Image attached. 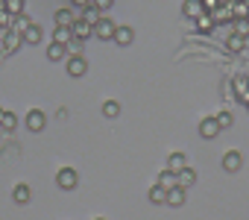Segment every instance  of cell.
I'll return each instance as SVG.
<instances>
[{"label":"cell","mask_w":249,"mask_h":220,"mask_svg":"<svg viewBox=\"0 0 249 220\" xmlns=\"http://www.w3.org/2000/svg\"><path fill=\"white\" fill-rule=\"evenodd\" d=\"M85 73H88V59H85L82 53H71V56H68V76L79 79V76H85Z\"/></svg>","instance_id":"1"},{"label":"cell","mask_w":249,"mask_h":220,"mask_svg":"<svg viewBox=\"0 0 249 220\" xmlns=\"http://www.w3.org/2000/svg\"><path fill=\"white\" fill-rule=\"evenodd\" d=\"M24 124H27V129H30V132H41V129L47 127V115L41 112V109H30L27 118H24Z\"/></svg>","instance_id":"2"},{"label":"cell","mask_w":249,"mask_h":220,"mask_svg":"<svg viewBox=\"0 0 249 220\" xmlns=\"http://www.w3.org/2000/svg\"><path fill=\"white\" fill-rule=\"evenodd\" d=\"M76 182H79V176H76V170H73V167H62V170L56 173V185H59L62 191H73V188H76Z\"/></svg>","instance_id":"3"},{"label":"cell","mask_w":249,"mask_h":220,"mask_svg":"<svg viewBox=\"0 0 249 220\" xmlns=\"http://www.w3.org/2000/svg\"><path fill=\"white\" fill-rule=\"evenodd\" d=\"M114 30H117V24H114L111 18H103V21L94 27V36H97L100 41H111V38H114Z\"/></svg>","instance_id":"4"},{"label":"cell","mask_w":249,"mask_h":220,"mask_svg":"<svg viewBox=\"0 0 249 220\" xmlns=\"http://www.w3.org/2000/svg\"><path fill=\"white\" fill-rule=\"evenodd\" d=\"M182 15H185V18H191V21L202 18V15H205L202 0H185V3H182Z\"/></svg>","instance_id":"5"},{"label":"cell","mask_w":249,"mask_h":220,"mask_svg":"<svg viewBox=\"0 0 249 220\" xmlns=\"http://www.w3.org/2000/svg\"><path fill=\"white\" fill-rule=\"evenodd\" d=\"M79 21H85L88 27H97L100 21H103V12L91 3V6H85V9H79Z\"/></svg>","instance_id":"6"},{"label":"cell","mask_w":249,"mask_h":220,"mask_svg":"<svg viewBox=\"0 0 249 220\" xmlns=\"http://www.w3.org/2000/svg\"><path fill=\"white\" fill-rule=\"evenodd\" d=\"M21 44H24V36H21V33H15V30H6V33H3V50H6V53H15Z\"/></svg>","instance_id":"7"},{"label":"cell","mask_w":249,"mask_h":220,"mask_svg":"<svg viewBox=\"0 0 249 220\" xmlns=\"http://www.w3.org/2000/svg\"><path fill=\"white\" fill-rule=\"evenodd\" d=\"M199 135L202 138H217L220 135V124H217V118H205V121H199Z\"/></svg>","instance_id":"8"},{"label":"cell","mask_w":249,"mask_h":220,"mask_svg":"<svg viewBox=\"0 0 249 220\" xmlns=\"http://www.w3.org/2000/svg\"><path fill=\"white\" fill-rule=\"evenodd\" d=\"M240 165H243V156H240L237 150H229V153L223 156V170L234 173V170H240Z\"/></svg>","instance_id":"9"},{"label":"cell","mask_w":249,"mask_h":220,"mask_svg":"<svg viewBox=\"0 0 249 220\" xmlns=\"http://www.w3.org/2000/svg\"><path fill=\"white\" fill-rule=\"evenodd\" d=\"M30 197H33V191H30V185H27V182H18V185L12 188V200H15L18 205H27V202H30Z\"/></svg>","instance_id":"10"},{"label":"cell","mask_w":249,"mask_h":220,"mask_svg":"<svg viewBox=\"0 0 249 220\" xmlns=\"http://www.w3.org/2000/svg\"><path fill=\"white\" fill-rule=\"evenodd\" d=\"M53 18H56V27H68V30H71V27H73V24L79 21V18L73 15V9H59V12H56Z\"/></svg>","instance_id":"11"},{"label":"cell","mask_w":249,"mask_h":220,"mask_svg":"<svg viewBox=\"0 0 249 220\" xmlns=\"http://www.w3.org/2000/svg\"><path fill=\"white\" fill-rule=\"evenodd\" d=\"M185 167H188L185 153H170V159H167V170H170V173H182Z\"/></svg>","instance_id":"12"},{"label":"cell","mask_w":249,"mask_h":220,"mask_svg":"<svg viewBox=\"0 0 249 220\" xmlns=\"http://www.w3.org/2000/svg\"><path fill=\"white\" fill-rule=\"evenodd\" d=\"M185 200H188V194H185V188H179V185H173V188L167 191V205H173V208H179V205H185Z\"/></svg>","instance_id":"13"},{"label":"cell","mask_w":249,"mask_h":220,"mask_svg":"<svg viewBox=\"0 0 249 220\" xmlns=\"http://www.w3.org/2000/svg\"><path fill=\"white\" fill-rule=\"evenodd\" d=\"M132 38H135V30H132V27H117V30H114V41H117L120 47L132 44Z\"/></svg>","instance_id":"14"},{"label":"cell","mask_w":249,"mask_h":220,"mask_svg":"<svg viewBox=\"0 0 249 220\" xmlns=\"http://www.w3.org/2000/svg\"><path fill=\"white\" fill-rule=\"evenodd\" d=\"M211 18H214V24H231V3H220L214 12H211Z\"/></svg>","instance_id":"15"},{"label":"cell","mask_w":249,"mask_h":220,"mask_svg":"<svg viewBox=\"0 0 249 220\" xmlns=\"http://www.w3.org/2000/svg\"><path fill=\"white\" fill-rule=\"evenodd\" d=\"M71 33H73V38H76V41H85V38H91V36H94V27H88L85 21H76V24L71 27Z\"/></svg>","instance_id":"16"},{"label":"cell","mask_w":249,"mask_h":220,"mask_svg":"<svg viewBox=\"0 0 249 220\" xmlns=\"http://www.w3.org/2000/svg\"><path fill=\"white\" fill-rule=\"evenodd\" d=\"M194 182H196V170H194V167H185L182 173H176V185H179V188H185V191H188Z\"/></svg>","instance_id":"17"},{"label":"cell","mask_w":249,"mask_h":220,"mask_svg":"<svg viewBox=\"0 0 249 220\" xmlns=\"http://www.w3.org/2000/svg\"><path fill=\"white\" fill-rule=\"evenodd\" d=\"M68 56V47L65 44H56V41H50V47H47V59L50 62H62Z\"/></svg>","instance_id":"18"},{"label":"cell","mask_w":249,"mask_h":220,"mask_svg":"<svg viewBox=\"0 0 249 220\" xmlns=\"http://www.w3.org/2000/svg\"><path fill=\"white\" fill-rule=\"evenodd\" d=\"M71 38H73V33H71L68 27H56V30H53V41H56V44H65V47H68Z\"/></svg>","instance_id":"19"},{"label":"cell","mask_w":249,"mask_h":220,"mask_svg":"<svg viewBox=\"0 0 249 220\" xmlns=\"http://www.w3.org/2000/svg\"><path fill=\"white\" fill-rule=\"evenodd\" d=\"M150 202H156V205H161V202H167V188H161L159 182L150 188Z\"/></svg>","instance_id":"20"},{"label":"cell","mask_w":249,"mask_h":220,"mask_svg":"<svg viewBox=\"0 0 249 220\" xmlns=\"http://www.w3.org/2000/svg\"><path fill=\"white\" fill-rule=\"evenodd\" d=\"M194 24H196V30H199V33H211V30L217 27V24H214V18H211V12H205V15H202V18H196Z\"/></svg>","instance_id":"21"},{"label":"cell","mask_w":249,"mask_h":220,"mask_svg":"<svg viewBox=\"0 0 249 220\" xmlns=\"http://www.w3.org/2000/svg\"><path fill=\"white\" fill-rule=\"evenodd\" d=\"M231 91L240 97L243 91H249V73H240V76H234V82H231Z\"/></svg>","instance_id":"22"},{"label":"cell","mask_w":249,"mask_h":220,"mask_svg":"<svg viewBox=\"0 0 249 220\" xmlns=\"http://www.w3.org/2000/svg\"><path fill=\"white\" fill-rule=\"evenodd\" d=\"M30 27H33V21H30L27 15H18V18L12 21V27H9V30H15V33H21V36H24V33L30 30Z\"/></svg>","instance_id":"23"},{"label":"cell","mask_w":249,"mask_h":220,"mask_svg":"<svg viewBox=\"0 0 249 220\" xmlns=\"http://www.w3.org/2000/svg\"><path fill=\"white\" fill-rule=\"evenodd\" d=\"M103 115H106V118H117V115H120V103H117V100H106V103H103Z\"/></svg>","instance_id":"24"},{"label":"cell","mask_w":249,"mask_h":220,"mask_svg":"<svg viewBox=\"0 0 249 220\" xmlns=\"http://www.w3.org/2000/svg\"><path fill=\"white\" fill-rule=\"evenodd\" d=\"M159 185H161V188H167V191H170V188H173V185H176V173H170V170H167V167H164V170H161V173H159Z\"/></svg>","instance_id":"25"},{"label":"cell","mask_w":249,"mask_h":220,"mask_svg":"<svg viewBox=\"0 0 249 220\" xmlns=\"http://www.w3.org/2000/svg\"><path fill=\"white\" fill-rule=\"evenodd\" d=\"M24 41H27V44H38V41H41V27L33 24V27L24 33Z\"/></svg>","instance_id":"26"},{"label":"cell","mask_w":249,"mask_h":220,"mask_svg":"<svg viewBox=\"0 0 249 220\" xmlns=\"http://www.w3.org/2000/svg\"><path fill=\"white\" fill-rule=\"evenodd\" d=\"M226 47H229V50H231V53H243V38H240V36H234V33H231V36H229V38H226Z\"/></svg>","instance_id":"27"},{"label":"cell","mask_w":249,"mask_h":220,"mask_svg":"<svg viewBox=\"0 0 249 220\" xmlns=\"http://www.w3.org/2000/svg\"><path fill=\"white\" fill-rule=\"evenodd\" d=\"M6 12H9L12 18L24 15V0H9V3H6Z\"/></svg>","instance_id":"28"},{"label":"cell","mask_w":249,"mask_h":220,"mask_svg":"<svg viewBox=\"0 0 249 220\" xmlns=\"http://www.w3.org/2000/svg\"><path fill=\"white\" fill-rule=\"evenodd\" d=\"M3 129H6V132H15V129H18V115L6 112V118H3Z\"/></svg>","instance_id":"29"},{"label":"cell","mask_w":249,"mask_h":220,"mask_svg":"<svg viewBox=\"0 0 249 220\" xmlns=\"http://www.w3.org/2000/svg\"><path fill=\"white\" fill-rule=\"evenodd\" d=\"M231 27H234V36H240V38L249 36V21H231Z\"/></svg>","instance_id":"30"},{"label":"cell","mask_w":249,"mask_h":220,"mask_svg":"<svg viewBox=\"0 0 249 220\" xmlns=\"http://www.w3.org/2000/svg\"><path fill=\"white\" fill-rule=\"evenodd\" d=\"M217 124H220V129H226V127H231V124H234V118H231V112H220V115H217Z\"/></svg>","instance_id":"31"},{"label":"cell","mask_w":249,"mask_h":220,"mask_svg":"<svg viewBox=\"0 0 249 220\" xmlns=\"http://www.w3.org/2000/svg\"><path fill=\"white\" fill-rule=\"evenodd\" d=\"M94 6H97L100 12H108V9L114 6V0H94Z\"/></svg>","instance_id":"32"},{"label":"cell","mask_w":249,"mask_h":220,"mask_svg":"<svg viewBox=\"0 0 249 220\" xmlns=\"http://www.w3.org/2000/svg\"><path fill=\"white\" fill-rule=\"evenodd\" d=\"M223 3V0H202V6H205V12H214L217 6Z\"/></svg>","instance_id":"33"},{"label":"cell","mask_w":249,"mask_h":220,"mask_svg":"<svg viewBox=\"0 0 249 220\" xmlns=\"http://www.w3.org/2000/svg\"><path fill=\"white\" fill-rule=\"evenodd\" d=\"M71 3H73V9H85V6L94 3V0H71Z\"/></svg>","instance_id":"34"},{"label":"cell","mask_w":249,"mask_h":220,"mask_svg":"<svg viewBox=\"0 0 249 220\" xmlns=\"http://www.w3.org/2000/svg\"><path fill=\"white\" fill-rule=\"evenodd\" d=\"M243 53H249V36L243 38Z\"/></svg>","instance_id":"35"},{"label":"cell","mask_w":249,"mask_h":220,"mask_svg":"<svg viewBox=\"0 0 249 220\" xmlns=\"http://www.w3.org/2000/svg\"><path fill=\"white\" fill-rule=\"evenodd\" d=\"M3 118H6V109H0V127H3Z\"/></svg>","instance_id":"36"},{"label":"cell","mask_w":249,"mask_h":220,"mask_svg":"<svg viewBox=\"0 0 249 220\" xmlns=\"http://www.w3.org/2000/svg\"><path fill=\"white\" fill-rule=\"evenodd\" d=\"M6 12V0H0V15H3Z\"/></svg>","instance_id":"37"},{"label":"cell","mask_w":249,"mask_h":220,"mask_svg":"<svg viewBox=\"0 0 249 220\" xmlns=\"http://www.w3.org/2000/svg\"><path fill=\"white\" fill-rule=\"evenodd\" d=\"M240 3H243V6H246V9H249V0H240Z\"/></svg>","instance_id":"38"},{"label":"cell","mask_w":249,"mask_h":220,"mask_svg":"<svg viewBox=\"0 0 249 220\" xmlns=\"http://www.w3.org/2000/svg\"><path fill=\"white\" fill-rule=\"evenodd\" d=\"M223 3H237V0H223Z\"/></svg>","instance_id":"39"},{"label":"cell","mask_w":249,"mask_h":220,"mask_svg":"<svg viewBox=\"0 0 249 220\" xmlns=\"http://www.w3.org/2000/svg\"><path fill=\"white\" fill-rule=\"evenodd\" d=\"M94 220H106V217H94Z\"/></svg>","instance_id":"40"},{"label":"cell","mask_w":249,"mask_h":220,"mask_svg":"<svg viewBox=\"0 0 249 220\" xmlns=\"http://www.w3.org/2000/svg\"><path fill=\"white\" fill-rule=\"evenodd\" d=\"M6 3H9V0H6Z\"/></svg>","instance_id":"41"},{"label":"cell","mask_w":249,"mask_h":220,"mask_svg":"<svg viewBox=\"0 0 249 220\" xmlns=\"http://www.w3.org/2000/svg\"><path fill=\"white\" fill-rule=\"evenodd\" d=\"M0 30H3V27H0Z\"/></svg>","instance_id":"42"}]
</instances>
